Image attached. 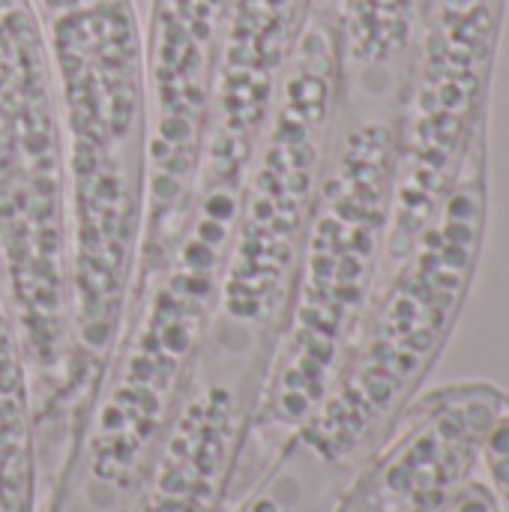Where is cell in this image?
Listing matches in <instances>:
<instances>
[{
	"label": "cell",
	"instance_id": "obj_3",
	"mask_svg": "<svg viewBox=\"0 0 509 512\" xmlns=\"http://www.w3.org/2000/svg\"><path fill=\"white\" fill-rule=\"evenodd\" d=\"M342 108L336 0H315L249 162L204 342L270 360Z\"/></svg>",
	"mask_w": 509,
	"mask_h": 512
},
{
	"label": "cell",
	"instance_id": "obj_12",
	"mask_svg": "<svg viewBox=\"0 0 509 512\" xmlns=\"http://www.w3.org/2000/svg\"><path fill=\"white\" fill-rule=\"evenodd\" d=\"M450 512H501V510H498V504H495V498H492V492H489L486 480H483L480 474H474V477L459 489V495L453 498V507H450Z\"/></svg>",
	"mask_w": 509,
	"mask_h": 512
},
{
	"label": "cell",
	"instance_id": "obj_6",
	"mask_svg": "<svg viewBox=\"0 0 509 512\" xmlns=\"http://www.w3.org/2000/svg\"><path fill=\"white\" fill-rule=\"evenodd\" d=\"M66 180L147 177L144 33L132 0H87L42 18Z\"/></svg>",
	"mask_w": 509,
	"mask_h": 512
},
{
	"label": "cell",
	"instance_id": "obj_11",
	"mask_svg": "<svg viewBox=\"0 0 509 512\" xmlns=\"http://www.w3.org/2000/svg\"><path fill=\"white\" fill-rule=\"evenodd\" d=\"M477 474L486 480L498 510L509 512V405L489 429L483 450H480V468Z\"/></svg>",
	"mask_w": 509,
	"mask_h": 512
},
{
	"label": "cell",
	"instance_id": "obj_14",
	"mask_svg": "<svg viewBox=\"0 0 509 512\" xmlns=\"http://www.w3.org/2000/svg\"><path fill=\"white\" fill-rule=\"evenodd\" d=\"M54 512H81V510H75V507H57Z\"/></svg>",
	"mask_w": 509,
	"mask_h": 512
},
{
	"label": "cell",
	"instance_id": "obj_5",
	"mask_svg": "<svg viewBox=\"0 0 509 512\" xmlns=\"http://www.w3.org/2000/svg\"><path fill=\"white\" fill-rule=\"evenodd\" d=\"M231 0H153L144 36L147 189L129 300L168 261L204 138Z\"/></svg>",
	"mask_w": 509,
	"mask_h": 512
},
{
	"label": "cell",
	"instance_id": "obj_9",
	"mask_svg": "<svg viewBox=\"0 0 509 512\" xmlns=\"http://www.w3.org/2000/svg\"><path fill=\"white\" fill-rule=\"evenodd\" d=\"M426 0H336L342 48V99L399 105Z\"/></svg>",
	"mask_w": 509,
	"mask_h": 512
},
{
	"label": "cell",
	"instance_id": "obj_7",
	"mask_svg": "<svg viewBox=\"0 0 509 512\" xmlns=\"http://www.w3.org/2000/svg\"><path fill=\"white\" fill-rule=\"evenodd\" d=\"M507 405V393L489 381H453L420 393L330 512H450Z\"/></svg>",
	"mask_w": 509,
	"mask_h": 512
},
{
	"label": "cell",
	"instance_id": "obj_1",
	"mask_svg": "<svg viewBox=\"0 0 509 512\" xmlns=\"http://www.w3.org/2000/svg\"><path fill=\"white\" fill-rule=\"evenodd\" d=\"M393 180L396 108L342 99L288 309L234 468L228 507L252 489L330 393L384 273Z\"/></svg>",
	"mask_w": 509,
	"mask_h": 512
},
{
	"label": "cell",
	"instance_id": "obj_13",
	"mask_svg": "<svg viewBox=\"0 0 509 512\" xmlns=\"http://www.w3.org/2000/svg\"><path fill=\"white\" fill-rule=\"evenodd\" d=\"M39 15H51V12H60L66 6H78V3H87V0H33Z\"/></svg>",
	"mask_w": 509,
	"mask_h": 512
},
{
	"label": "cell",
	"instance_id": "obj_4",
	"mask_svg": "<svg viewBox=\"0 0 509 512\" xmlns=\"http://www.w3.org/2000/svg\"><path fill=\"white\" fill-rule=\"evenodd\" d=\"M507 0H426L396 105V180L384 270L450 192L474 135L489 126Z\"/></svg>",
	"mask_w": 509,
	"mask_h": 512
},
{
	"label": "cell",
	"instance_id": "obj_10",
	"mask_svg": "<svg viewBox=\"0 0 509 512\" xmlns=\"http://www.w3.org/2000/svg\"><path fill=\"white\" fill-rule=\"evenodd\" d=\"M348 483V474L321 465L297 444H285L252 489L225 512H330Z\"/></svg>",
	"mask_w": 509,
	"mask_h": 512
},
{
	"label": "cell",
	"instance_id": "obj_8",
	"mask_svg": "<svg viewBox=\"0 0 509 512\" xmlns=\"http://www.w3.org/2000/svg\"><path fill=\"white\" fill-rule=\"evenodd\" d=\"M267 363L204 342L123 512H225Z\"/></svg>",
	"mask_w": 509,
	"mask_h": 512
},
{
	"label": "cell",
	"instance_id": "obj_2",
	"mask_svg": "<svg viewBox=\"0 0 509 512\" xmlns=\"http://www.w3.org/2000/svg\"><path fill=\"white\" fill-rule=\"evenodd\" d=\"M492 213V150L483 126L456 180L414 243L381 273L354 345L303 429L288 441L348 477L423 393L474 291Z\"/></svg>",
	"mask_w": 509,
	"mask_h": 512
}]
</instances>
